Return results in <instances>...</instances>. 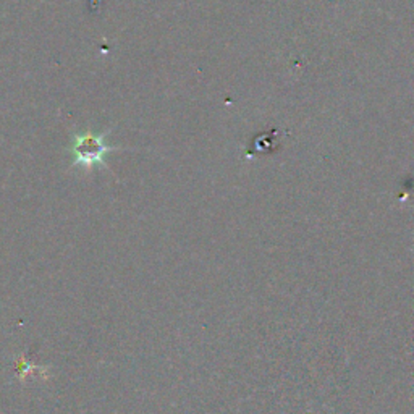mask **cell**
Listing matches in <instances>:
<instances>
[{
    "instance_id": "1",
    "label": "cell",
    "mask_w": 414,
    "mask_h": 414,
    "mask_svg": "<svg viewBox=\"0 0 414 414\" xmlns=\"http://www.w3.org/2000/svg\"><path fill=\"white\" fill-rule=\"evenodd\" d=\"M107 134H110V130L99 134L92 133V131H86V133H78L73 136L70 151L75 156V159H73L71 167H83L88 172L96 169L99 165L107 167L106 154L118 149L106 144Z\"/></svg>"
}]
</instances>
